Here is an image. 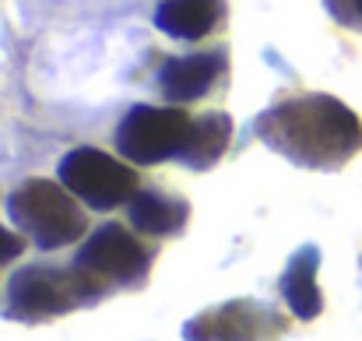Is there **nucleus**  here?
<instances>
[{"mask_svg":"<svg viewBox=\"0 0 362 341\" xmlns=\"http://www.w3.org/2000/svg\"><path fill=\"white\" fill-rule=\"evenodd\" d=\"M253 134L292 166L313 173H338L362 151V116L324 92L278 99L253 120Z\"/></svg>","mask_w":362,"mask_h":341,"instance_id":"obj_1","label":"nucleus"},{"mask_svg":"<svg viewBox=\"0 0 362 341\" xmlns=\"http://www.w3.org/2000/svg\"><path fill=\"white\" fill-rule=\"evenodd\" d=\"M113 289L103 285L85 267H57V264H25L7 278L4 317L18 324H46L81 306H95Z\"/></svg>","mask_w":362,"mask_h":341,"instance_id":"obj_2","label":"nucleus"},{"mask_svg":"<svg viewBox=\"0 0 362 341\" xmlns=\"http://www.w3.org/2000/svg\"><path fill=\"white\" fill-rule=\"evenodd\" d=\"M4 208L14 229H21V236H28L39 250L71 246L88 232V215L60 180L32 176L7 194Z\"/></svg>","mask_w":362,"mask_h":341,"instance_id":"obj_3","label":"nucleus"},{"mask_svg":"<svg viewBox=\"0 0 362 341\" xmlns=\"http://www.w3.org/2000/svg\"><path fill=\"white\" fill-rule=\"evenodd\" d=\"M60 183L92 212H117L120 204H130L134 194L141 190V180L134 173V162L117 158L99 148H74L60 158L57 166Z\"/></svg>","mask_w":362,"mask_h":341,"instance_id":"obj_4","label":"nucleus"},{"mask_svg":"<svg viewBox=\"0 0 362 341\" xmlns=\"http://www.w3.org/2000/svg\"><path fill=\"white\" fill-rule=\"evenodd\" d=\"M74 264L110 289H141L151 274L155 246L144 243L137 232L123 229L120 222H106L92 229V236H85Z\"/></svg>","mask_w":362,"mask_h":341,"instance_id":"obj_5","label":"nucleus"},{"mask_svg":"<svg viewBox=\"0 0 362 341\" xmlns=\"http://www.w3.org/2000/svg\"><path fill=\"white\" fill-rule=\"evenodd\" d=\"M190 120L180 106H130L127 116L117 123V151L134 166H158L180 155Z\"/></svg>","mask_w":362,"mask_h":341,"instance_id":"obj_6","label":"nucleus"},{"mask_svg":"<svg viewBox=\"0 0 362 341\" xmlns=\"http://www.w3.org/2000/svg\"><path fill=\"white\" fill-rule=\"evenodd\" d=\"M288 317L260 299H229L183 324V341H278Z\"/></svg>","mask_w":362,"mask_h":341,"instance_id":"obj_7","label":"nucleus"},{"mask_svg":"<svg viewBox=\"0 0 362 341\" xmlns=\"http://www.w3.org/2000/svg\"><path fill=\"white\" fill-rule=\"evenodd\" d=\"M226 71H229V53L218 46V50H208V53L169 57L158 67L155 81H158V92L173 106H183V103H197L208 92H215L218 81L226 78Z\"/></svg>","mask_w":362,"mask_h":341,"instance_id":"obj_8","label":"nucleus"},{"mask_svg":"<svg viewBox=\"0 0 362 341\" xmlns=\"http://www.w3.org/2000/svg\"><path fill=\"white\" fill-rule=\"evenodd\" d=\"M317 271H320V250L313 243H306L288 257V264L278 278V292H281L288 313L303 324H310L324 313V292H320Z\"/></svg>","mask_w":362,"mask_h":341,"instance_id":"obj_9","label":"nucleus"},{"mask_svg":"<svg viewBox=\"0 0 362 341\" xmlns=\"http://www.w3.org/2000/svg\"><path fill=\"white\" fill-rule=\"evenodd\" d=\"M127 219L141 236L151 239H165V236H180L190 222V204L180 194H165V190H137L134 201L127 204Z\"/></svg>","mask_w":362,"mask_h":341,"instance_id":"obj_10","label":"nucleus"},{"mask_svg":"<svg viewBox=\"0 0 362 341\" xmlns=\"http://www.w3.org/2000/svg\"><path fill=\"white\" fill-rule=\"evenodd\" d=\"M222 21H226L222 0H162L155 7V28L183 42H197L218 32Z\"/></svg>","mask_w":362,"mask_h":341,"instance_id":"obj_11","label":"nucleus"},{"mask_svg":"<svg viewBox=\"0 0 362 341\" xmlns=\"http://www.w3.org/2000/svg\"><path fill=\"white\" fill-rule=\"evenodd\" d=\"M233 116L229 113H204V116H194L190 120V134L176 155L180 166L194 169V173H208L222 162V155L229 151L233 144Z\"/></svg>","mask_w":362,"mask_h":341,"instance_id":"obj_12","label":"nucleus"},{"mask_svg":"<svg viewBox=\"0 0 362 341\" xmlns=\"http://www.w3.org/2000/svg\"><path fill=\"white\" fill-rule=\"evenodd\" d=\"M21 253H25V236L0 226V264H7V260H18Z\"/></svg>","mask_w":362,"mask_h":341,"instance_id":"obj_13","label":"nucleus"},{"mask_svg":"<svg viewBox=\"0 0 362 341\" xmlns=\"http://www.w3.org/2000/svg\"><path fill=\"white\" fill-rule=\"evenodd\" d=\"M352 7H356V14L362 18V0H352Z\"/></svg>","mask_w":362,"mask_h":341,"instance_id":"obj_14","label":"nucleus"}]
</instances>
